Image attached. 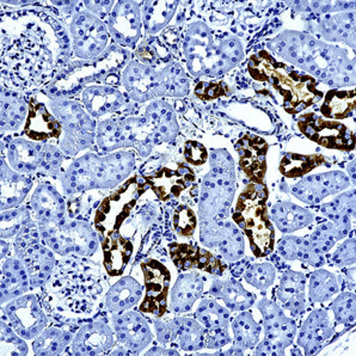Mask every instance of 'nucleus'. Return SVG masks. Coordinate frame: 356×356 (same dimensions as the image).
<instances>
[{"label":"nucleus","mask_w":356,"mask_h":356,"mask_svg":"<svg viewBox=\"0 0 356 356\" xmlns=\"http://www.w3.org/2000/svg\"><path fill=\"white\" fill-rule=\"evenodd\" d=\"M269 47L277 56L297 65L319 81L334 88L355 84V66L347 51L332 44L321 42L311 35L299 31H284L274 38Z\"/></svg>","instance_id":"f257e3e1"},{"label":"nucleus","mask_w":356,"mask_h":356,"mask_svg":"<svg viewBox=\"0 0 356 356\" xmlns=\"http://www.w3.org/2000/svg\"><path fill=\"white\" fill-rule=\"evenodd\" d=\"M178 123L172 108L165 102H154L140 118L116 121L106 120L97 129V141L104 151L134 147L147 156L156 145L174 140Z\"/></svg>","instance_id":"f03ea898"},{"label":"nucleus","mask_w":356,"mask_h":356,"mask_svg":"<svg viewBox=\"0 0 356 356\" xmlns=\"http://www.w3.org/2000/svg\"><path fill=\"white\" fill-rule=\"evenodd\" d=\"M249 71L254 81L270 85L284 97V111L297 114L323 98L316 78L279 63L266 51L251 56Z\"/></svg>","instance_id":"7ed1b4c3"},{"label":"nucleus","mask_w":356,"mask_h":356,"mask_svg":"<svg viewBox=\"0 0 356 356\" xmlns=\"http://www.w3.org/2000/svg\"><path fill=\"white\" fill-rule=\"evenodd\" d=\"M188 70L193 76H219L243 59L242 44L231 38L214 44L209 29L204 24H193L184 43Z\"/></svg>","instance_id":"20e7f679"},{"label":"nucleus","mask_w":356,"mask_h":356,"mask_svg":"<svg viewBox=\"0 0 356 356\" xmlns=\"http://www.w3.org/2000/svg\"><path fill=\"white\" fill-rule=\"evenodd\" d=\"M134 165L129 152H119L97 157L88 154L73 163L65 176V189L68 194L95 188H114L127 177Z\"/></svg>","instance_id":"39448f33"},{"label":"nucleus","mask_w":356,"mask_h":356,"mask_svg":"<svg viewBox=\"0 0 356 356\" xmlns=\"http://www.w3.org/2000/svg\"><path fill=\"white\" fill-rule=\"evenodd\" d=\"M268 191L264 183H251L238 197L234 220L250 241L254 256L264 257L274 249L275 232L268 218Z\"/></svg>","instance_id":"423d86ee"},{"label":"nucleus","mask_w":356,"mask_h":356,"mask_svg":"<svg viewBox=\"0 0 356 356\" xmlns=\"http://www.w3.org/2000/svg\"><path fill=\"white\" fill-rule=\"evenodd\" d=\"M212 170L204 177L200 216L202 221H222L227 218L229 208L236 191L234 161L225 149L212 153Z\"/></svg>","instance_id":"0eeeda50"},{"label":"nucleus","mask_w":356,"mask_h":356,"mask_svg":"<svg viewBox=\"0 0 356 356\" xmlns=\"http://www.w3.org/2000/svg\"><path fill=\"white\" fill-rule=\"evenodd\" d=\"M144 189L145 184H140L138 177L129 178L122 187L103 200L95 216V226L101 238L119 232Z\"/></svg>","instance_id":"6e6552de"},{"label":"nucleus","mask_w":356,"mask_h":356,"mask_svg":"<svg viewBox=\"0 0 356 356\" xmlns=\"http://www.w3.org/2000/svg\"><path fill=\"white\" fill-rule=\"evenodd\" d=\"M298 127L309 140L322 145L323 147L339 151L355 149V134L339 121H327L318 115L306 114L299 120Z\"/></svg>","instance_id":"1a4fd4ad"},{"label":"nucleus","mask_w":356,"mask_h":356,"mask_svg":"<svg viewBox=\"0 0 356 356\" xmlns=\"http://www.w3.org/2000/svg\"><path fill=\"white\" fill-rule=\"evenodd\" d=\"M53 109L60 119L64 120L66 138L63 149L67 154H74L89 147L94 141L95 123L76 103L64 102L53 104Z\"/></svg>","instance_id":"9d476101"},{"label":"nucleus","mask_w":356,"mask_h":356,"mask_svg":"<svg viewBox=\"0 0 356 356\" xmlns=\"http://www.w3.org/2000/svg\"><path fill=\"white\" fill-rule=\"evenodd\" d=\"M144 272L146 296L140 305L141 312L161 317L166 312L171 276L169 269L157 259L141 263Z\"/></svg>","instance_id":"9b49d317"},{"label":"nucleus","mask_w":356,"mask_h":356,"mask_svg":"<svg viewBox=\"0 0 356 356\" xmlns=\"http://www.w3.org/2000/svg\"><path fill=\"white\" fill-rule=\"evenodd\" d=\"M73 48L76 56L91 59L102 53L108 43V33L101 19L91 13L76 15L72 26Z\"/></svg>","instance_id":"f8f14e48"},{"label":"nucleus","mask_w":356,"mask_h":356,"mask_svg":"<svg viewBox=\"0 0 356 356\" xmlns=\"http://www.w3.org/2000/svg\"><path fill=\"white\" fill-rule=\"evenodd\" d=\"M43 237L59 254L76 252L89 256L97 249V239L94 231L81 221L72 222L63 229H51V232H43Z\"/></svg>","instance_id":"ddd939ff"},{"label":"nucleus","mask_w":356,"mask_h":356,"mask_svg":"<svg viewBox=\"0 0 356 356\" xmlns=\"http://www.w3.org/2000/svg\"><path fill=\"white\" fill-rule=\"evenodd\" d=\"M5 311L13 330L23 339H36L47 324V318L35 296L15 299L6 305Z\"/></svg>","instance_id":"4468645a"},{"label":"nucleus","mask_w":356,"mask_h":356,"mask_svg":"<svg viewBox=\"0 0 356 356\" xmlns=\"http://www.w3.org/2000/svg\"><path fill=\"white\" fill-rule=\"evenodd\" d=\"M259 309L264 321V339L272 346L275 355H284V348L293 343L297 332L296 323L287 318L280 306L273 301L263 299Z\"/></svg>","instance_id":"2eb2a0df"},{"label":"nucleus","mask_w":356,"mask_h":356,"mask_svg":"<svg viewBox=\"0 0 356 356\" xmlns=\"http://www.w3.org/2000/svg\"><path fill=\"white\" fill-rule=\"evenodd\" d=\"M350 186L349 178L341 171L314 175L301 179L292 187V194L305 204H319L327 196L337 194Z\"/></svg>","instance_id":"dca6fc26"},{"label":"nucleus","mask_w":356,"mask_h":356,"mask_svg":"<svg viewBox=\"0 0 356 356\" xmlns=\"http://www.w3.org/2000/svg\"><path fill=\"white\" fill-rule=\"evenodd\" d=\"M8 157L13 169L24 172H31L38 168H44L48 171L56 169L61 161L54 147H43L21 139L10 145Z\"/></svg>","instance_id":"f3484780"},{"label":"nucleus","mask_w":356,"mask_h":356,"mask_svg":"<svg viewBox=\"0 0 356 356\" xmlns=\"http://www.w3.org/2000/svg\"><path fill=\"white\" fill-rule=\"evenodd\" d=\"M122 81L131 97L136 102H146L165 96L161 71H156L147 65L138 63L129 65L123 73Z\"/></svg>","instance_id":"a211bd4d"},{"label":"nucleus","mask_w":356,"mask_h":356,"mask_svg":"<svg viewBox=\"0 0 356 356\" xmlns=\"http://www.w3.org/2000/svg\"><path fill=\"white\" fill-rule=\"evenodd\" d=\"M140 3L119 1L109 16V31L122 46H134L141 35Z\"/></svg>","instance_id":"6ab92c4d"},{"label":"nucleus","mask_w":356,"mask_h":356,"mask_svg":"<svg viewBox=\"0 0 356 356\" xmlns=\"http://www.w3.org/2000/svg\"><path fill=\"white\" fill-rule=\"evenodd\" d=\"M196 317L204 327V347L219 349L229 343V314L225 307L216 301L204 299L196 311Z\"/></svg>","instance_id":"aec40b11"},{"label":"nucleus","mask_w":356,"mask_h":356,"mask_svg":"<svg viewBox=\"0 0 356 356\" xmlns=\"http://www.w3.org/2000/svg\"><path fill=\"white\" fill-rule=\"evenodd\" d=\"M114 329L118 341L122 344V349L129 354H138L152 342V334L149 324L140 314L127 312L118 316L114 321Z\"/></svg>","instance_id":"412c9836"},{"label":"nucleus","mask_w":356,"mask_h":356,"mask_svg":"<svg viewBox=\"0 0 356 356\" xmlns=\"http://www.w3.org/2000/svg\"><path fill=\"white\" fill-rule=\"evenodd\" d=\"M236 149L239 154V165L248 178L254 183H263L267 171V141L248 134L238 141Z\"/></svg>","instance_id":"4be33fe9"},{"label":"nucleus","mask_w":356,"mask_h":356,"mask_svg":"<svg viewBox=\"0 0 356 356\" xmlns=\"http://www.w3.org/2000/svg\"><path fill=\"white\" fill-rule=\"evenodd\" d=\"M194 181L195 175L186 164H178L176 170L163 168L156 174L146 178L147 184L152 187L158 197L163 201L177 197Z\"/></svg>","instance_id":"5701e85b"},{"label":"nucleus","mask_w":356,"mask_h":356,"mask_svg":"<svg viewBox=\"0 0 356 356\" xmlns=\"http://www.w3.org/2000/svg\"><path fill=\"white\" fill-rule=\"evenodd\" d=\"M114 346V335L111 327L104 322L86 324L78 331L73 339L74 355H98L108 352Z\"/></svg>","instance_id":"b1692460"},{"label":"nucleus","mask_w":356,"mask_h":356,"mask_svg":"<svg viewBox=\"0 0 356 356\" xmlns=\"http://www.w3.org/2000/svg\"><path fill=\"white\" fill-rule=\"evenodd\" d=\"M332 332L327 312L316 309L302 324L298 335V344L305 350L306 355H314L325 347Z\"/></svg>","instance_id":"393cba45"},{"label":"nucleus","mask_w":356,"mask_h":356,"mask_svg":"<svg viewBox=\"0 0 356 356\" xmlns=\"http://www.w3.org/2000/svg\"><path fill=\"white\" fill-rule=\"evenodd\" d=\"M170 254L176 267L183 270L197 268L204 272L219 276L222 275L225 270V266L219 259L214 257L211 252L202 250L195 245L171 244Z\"/></svg>","instance_id":"a878e982"},{"label":"nucleus","mask_w":356,"mask_h":356,"mask_svg":"<svg viewBox=\"0 0 356 356\" xmlns=\"http://www.w3.org/2000/svg\"><path fill=\"white\" fill-rule=\"evenodd\" d=\"M33 208L41 227L59 226L64 218V200L49 186L38 188L33 196Z\"/></svg>","instance_id":"bb28decb"},{"label":"nucleus","mask_w":356,"mask_h":356,"mask_svg":"<svg viewBox=\"0 0 356 356\" xmlns=\"http://www.w3.org/2000/svg\"><path fill=\"white\" fill-rule=\"evenodd\" d=\"M314 30L330 42H343L355 47V15L341 13L319 18Z\"/></svg>","instance_id":"cd10ccee"},{"label":"nucleus","mask_w":356,"mask_h":356,"mask_svg":"<svg viewBox=\"0 0 356 356\" xmlns=\"http://www.w3.org/2000/svg\"><path fill=\"white\" fill-rule=\"evenodd\" d=\"M305 276L301 273L289 270L281 277L276 294L284 309H289L293 317H300L305 312Z\"/></svg>","instance_id":"c85d7f7f"},{"label":"nucleus","mask_w":356,"mask_h":356,"mask_svg":"<svg viewBox=\"0 0 356 356\" xmlns=\"http://www.w3.org/2000/svg\"><path fill=\"white\" fill-rule=\"evenodd\" d=\"M101 241L104 254L103 264L106 272L111 276L121 275L133 254L131 239L122 237L119 232H113L103 237Z\"/></svg>","instance_id":"c756f323"},{"label":"nucleus","mask_w":356,"mask_h":356,"mask_svg":"<svg viewBox=\"0 0 356 356\" xmlns=\"http://www.w3.org/2000/svg\"><path fill=\"white\" fill-rule=\"evenodd\" d=\"M26 136L36 141L58 139L61 134L59 121L42 104H30L26 121Z\"/></svg>","instance_id":"7c9ffc66"},{"label":"nucleus","mask_w":356,"mask_h":356,"mask_svg":"<svg viewBox=\"0 0 356 356\" xmlns=\"http://www.w3.org/2000/svg\"><path fill=\"white\" fill-rule=\"evenodd\" d=\"M81 98L88 111L95 118L121 111L124 104V99L120 91L102 86H94L85 90Z\"/></svg>","instance_id":"2f4dec72"},{"label":"nucleus","mask_w":356,"mask_h":356,"mask_svg":"<svg viewBox=\"0 0 356 356\" xmlns=\"http://www.w3.org/2000/svg\"><path fill=\"white\" fill-rule=\"evenodd\" d=\"M204 291V281L199 274H183L177 279L171 293V307L177 314H184L195 304Z\"/></svg>","instance_id":"473e14b6"},{"label":"nucleus","mask_w":356,"mask_h":356,"mask_svg":"<svg viewBox=\"0 0 356 356\" xmlns=\"http://www.w3.org/2000/svg\"><path fill=\"white\" fill-rule=\"evenodd\" d=\"M143 287L131 276L123 277L111 287L106 296V306L115 316L122 314L140 300Z\"/></svg>","instance_id":"72a5a7b5"},{"label":"nucleus","mask_w":356,"mask_h":356,"mask_svg":"<svg viewBox=\"0 0 356 356\" xmlns=\"http://www.w3.org/2000/svg\"><path fill=\"white\" fill-rule=\"evenodd\" d=\"M279 254L289 261H300L314 267H321L325 262L323 254L314 243L305 238L289 236L281 239L277 246Z\"/></svg>","instance_id":"f704fd0d"},{"label":"nucleus","mask_w":356,"mask_h":356,"mask_svg":"<svg viewBox=\"0 0 356 356\" xmlns=\"http://www.w3.org/2000/svg\"><path fill=\"white\" fill-rule=\"evenodd\" d=\"M272 218L274 224L284 234H291L304 229L314 221V216L302 207L292 202H280L273 206Z\"/></svg>","instance_id":"c9c22d12"},{"label":"nucleus","mask_w":356,"mask_h":356,"mask_svg":"<svg viewBox=\"0 0 356 356\" xmlns=\"http://www.w3.org/2000/svg\"><path fill=\"white\" fill-rule=\"evenodd\" d=\"M209 292L213 297L224 301L226 306L232 311H245L254 305V296L245 291L242 284H238L237 281L232 279L213 281Z\"/></svg>","instance_id":"e433bc0d"},{"label":"nucleus","mask_w":356,"mask_h":356,"mask_svg":"<svg viewBox=\"0 0 356 356\" xmlns=\"http://www.w3.org/2000/svg\"><path fill=\"white\" fill-rule=\"evenodd\" d=\"M31 188V181L24 176H18L1 161V207L13 208L21 204Z\"/></svg>","instance_id":"4c0bfd02"},{"label":"nucleus","mask_w":356,"mask_h":356,"mask_svg":"<svg viewBox=\"0 0 356 356\" xmlns=\"http://www.w3.org/2000/svg\"><path fill=\"white\" fill-rule=\"evenodd\" d=\"M321 212L334 225L349 232L355 218V191L343 193L329 204H323Z\"/></svg>","instance_id":"58836bf2"},{"label":"nucleus","mask_w":356,"mask_h":356,"mask_svg":"<svg viewBox=\"0 0 356 356\" xmlns=\"http://www.w3.org/2000/svg\"><path fill=\"white\" fill-rule=\"evenodd\" d=\"M28 289L26 268L19 261L9 259L3 266L1 275V302L13 300Z\"/></svg>","instance_id":"ea45409f"},{"label":"nucleus","mask_w":356,"mask_h":356,"mask_svg":"<svg viewBox=\"0 0 356 356\" xmlns=\"http://www.w3.org/2000/svg\"><path fill=\"white\" fill-rule=\"evenodd\" d=\"M141 18L149 34L164 29L177 9V1H147L145 3Z\"/></svg>","instance_id":"a19ab883"},{"label":"nucleus","mask_w":356,"mask_h":356,"mask_svg":"<svg viewBox=\"0 0 356 356\" xmlns=\"http://www.w3.org/2000/svg\"><path fill=\"white\" fill-rule=\"evenodd\" d=\"M322 114L331 120L350 118L355 111V91L331 90L321 106Z\"/></svg>","instance_id":"79ce46f5"},{"label":"nucleus","mask_w":356,"mask_h":356,"mask_svg":"<svg viewBox=\"0 0 356 356\" xmlns=\"http://www.w3.org/2000/svg\"><path fill=\"white\" fill-rule=\"evenodd\" d=\"M176 339L179 348L186 352H196L204 347V327L191 318L175 319Z\"/></svg>","instance_id":"37998d69"},{"label":"nucleus","mask_w":356,"mask_h":356,"mask_svg":"<svg viewBox=\"0 0 356 356\" xmlns=\"http://www.w3.org/2000/svg\"><path fill=\"white\" fill-rule=\"evenodd\" d=\"M234 334V348L237 350L251 349L259 343L261 327L254 322L252 314L243 312L232 322Z\"/></svg>","instance_id":"c03bdc74"},{"label":"nucleus","mask_w":356,"mask_h":356,"mask_svg":"<svg viewBox=\"0 0 356 356\" xmlns=\"http://www.w3.org/2000/svg\"><path fill=\"white\" fill-rule=\"evenodd\" d=\"M325 163L323 156H302L296 153H287L280 163V172L286 178H300L309 174V171L317 169Z\"/></svg>","instance_id":"a18cd8bd"},{"label":"nucleus","mask_w":356,"mask_h":356,"mask_svg":"<svg viewBox=\"0 0 356 356\" xmlns=\"http://www.w3.org/2000/svg\"><path fill=\"white\" fill-rule=\"evenodd\" d=\"M72 336L59 327H51L36 337L33 343L36 355H58L71 342Z\"/></svg>","instance_id":"49530a36"},{"label":"nucleus","mask_w":356,"mask_h":356,"mask_svg":"<svg viewBox=\"0 0 356 356\" xmlns=\"http://www.w3.org/2000/svg\"><path fill=\"white\" fill-rule=\"evenodd\" d=\"M339 284L337 277L327 270H316L309 279V299L314 304L324 302L339 293Z\"/></svg>","instance_id":"de8ad7c7"},{"label":"nucleus","mask_w":356,"mask_h":356,"mask_svg":"<svg viewBox=\"0 0 356 356\" xmlns=\"http://www.w3.org/2000/svg\"><path fill=\"white\" fill-rule=\"evenodd\" d=\"M216 246L221 254H224V257L229 261H237L244 254L242 234L236 227L225 221L221 227L220 238Z\"/></svg>","instance_id":"09e8293b"},{"label":"nucleus","mask_w":356,"mask_h":356,"mask_svg":"<svg viewBox=\"0 0 356 356\" xmlns=\"http://www.w3.org/2000/svg\"><path fill=\"white\" fill-rule=\"evenodd\" d=\"M347 234V231L339 229L337 226L334 225L331 221H329V222L322 224L314 229V234H311V237H309V241L314 243L316 248L322 254H324V252L330 250L331 248L335 245L337 241H341Z\"/></svg>","instance_id":"8fccbe9b"},{"label":"nucleus","mask_w":356,"mask_h":356,"mask_svg":"<svg viewBox=\"0 0 356 356\" xmlns=\"http://www.w3.org/2000/svg\"><path fill=\"white\" fill-rule=\"evenodd\" d=\"M244 279L256 289H267L275 280V268L269 263L251 264L244 272Z\"/></svg>","instance_id":"3c124183"},{"label":"nucleus","mask_w":356,"mask_h":356,"mask_svg":"<svg viewBox=\"0 0 356 356\" xmlns=\"http://www.w3.org/2000/svg\"><path fill=\"white\" fill-rule=\"evenodd\" d=\"M294 9L300 13H307L309 16H322L327 13H335L354 8V1H299L294 3Z\"/></svg>","instance_id":"603ef678"},{"label":"nucleus","mask_w":356,"mask_h":356,"mask_svg":"<svg viewBox=\"0 0 356 356\" xmlns=\"http://www.w3.org/2000/svg\"><path fill=\"white\" fill-rule=\"evenodd\" d=\"M331 309H332L337 322L342 323V324H354L356 317L355 293H342L332 302Z\"/></svg>","instance_id":"864d4df0"},{"label":"nucleus","mask_w":356,"mask_h":356,"mask_svg":"<svg viewBox=\"0 0 356 356\" xmlns=\"http://www.w3.org/2000/svg\"><path fill=\"white\" fill-rule=\"evenodd\" d=\"M1 115L3 129H15L26 119V104L16 97L6 98V101H3Z\"/></svg>","instance_id":"5fc2aeb1"},{"label":"nucleus","mask_w":356,"mask_h":356,"mask_svg":"<svg viewBox=\"0 0 356 356\" xmlns=\"http://www.w3.org/2000/svg\"><path fill=\"white\" fill-rule=\"evenodd\" d=\"M197 219L195 213L187 206H181L175 211L174 229L182 237H191L195 232Z\"/></svg>","instance_id":"6e6d98bb"},{"label":"nucleus","mask_w":356,"mask_h":356,"mask_svg":"<svg viewBox=\"0 0 356 356\" xmlns=\"http://www.w3.org/2000/svg\"><path fill=\"white\" fill-rule=\"evenodd\" d=\"M1 350L3 355H26L28 353L26 344L18 339L15 330L5 324L4 319L1 322Z\"/></svg>","instance_id":"4d7b16f0"},{"label":"nucleus","mask_w":356,"mask_h":356,"mask_svg":"<svg viewBox=\"0 0 356 356\" xmlns=\"http://www.w3.org/2000/svg\"><path fill=\"white\" fill-rule=\"evenodd\" d=\"M331 262L339 267H344V266H350L355 263V239H348L347 242H344L342 245L339 246L336 251Z\"/></svg>","instance_id":"13d9d810"},{"label":"nucleus","mask_w":356,"mask_h":356,"mask_svg":"<svg viewBox=\"0 0 356 356\" xmlns=\"http://www.w3.org/2000/svg\"><path fill=\"white\" fill-rule=\"evenodd\" d=\"M227 92H229L227 86L222 83H209V84L200 83L195 89L196 96L204 101H211L214 98L225 96Z\"/></svg>","instance_id":"bf43d9fd"},{"label":"nucleus","mask_w":356,"mask_h":356,"mask_svg":"<svg viewBox=\"0 0 356 356\" xmlns=\"http://www.w3.org/2000/svg\"><path fill=\"white\" fill-rule=\"evenodd\" d=\"M184 156L188 163L199 166L207 161L208 152L204 145L200 144L197 141H188L184 149Z\"/></svg>","instance_id":"052dcab7"},{"label":"nucleus","mask_w":356,"mask_h":356,"mask_svg":"<svg viewBox=\"0 0 356 356\" xmlns=\"http://www.w3.org/2000/svg\"><path fill=\"white\" fill-rule=\"evenodd\" d=\"M156 330H157V339L161 343L166 344L176 339V325L175 322H163L156 321Z\"/></svg>","instance_id":"680f3d73"},{"label":"nucleus","mask_w":356,"mask_h":356,"mask_svg":"<svg viewBox=\"0 0 356 356\" xmlns=\"http://www.w3.org/2000/svg\"><path fill=\"white\" fill-rule=\"evenodd\" d=\"M177 352H172V350H168L164 348H152L151 350L147 352V355H177Z\"/></svg>","instance_id":"e2e57ef3"}]
</instances>
